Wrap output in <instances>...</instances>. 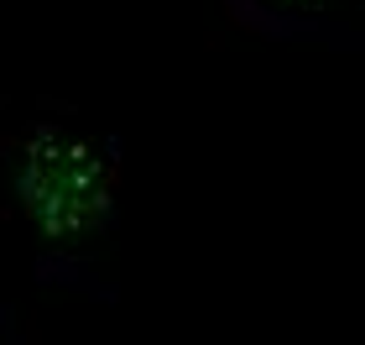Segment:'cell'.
Masks as SVG:
<instances>
[{
  "mask_svg": "<svg viewBox=\"0 0 365 345\" xmlns=\"http://www.w3.org/2000/svg\"><path fill=\"white\" fill-rule=\"evenodd\" d=\"M245 21L267 31H324L334 21H350L360 0H235Z\"/></svg>",
  "mask_w": 365,
  "mask_h": 345,
  "instance_id": "obj_2",
  "label": "cell"
},
{
  "mask_svg": "<svg viewBox=\"0 0 365 345\" xmlns=\"http://www.w3.org/2000/svg\"><path fill=\"white\" fill-rule=\"evenodd\" d=\"M120 199V146L68 115H37L0 136V215L37 241L78 251L105 236Z\"/></svg>",
  "mask_w": 365,
  "mask_h": 345,
  "instance_id": "obj_1",
  "label": "cell"
}]
</instances>
